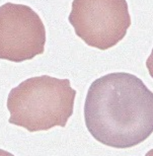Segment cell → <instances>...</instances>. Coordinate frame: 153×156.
Here are the masks:
<instances>
[{
    "label": "cell",
    "instance_id": "obj_1",
    "mask_svg": "<svg viewBox=\"0 0 153 156\" xmlns=\"http://www.w3.org/2000/svg\"><path fill=\"white\" fill-rule=\"evenodd\" d=\"M84 120L90 135L101 144L134 147L153 133V92L133 74H107L89 86Z\"/></svg>",
    "mask_w": 153,
    "mask_h": 156
},
{
    "label": "cell",
    "instance_id": "obj_2",
    "mask_svg": "<svg viewBox=\"0 0 153 156\" xmlns=\"http://www.w3.org/2000/svg\"><path fill=\"white\" fill-rule=\"evenodd\" d=\"M75 96L69 79L49 75L29 78L9 92L8 122L29 132L64 128L73 114Z\"/></svg>",
    "mask_w": 153,
    "mask_h": 156
},
{
    "label": "cell",
    "instance_id": "obj_3",
    "mask_svg": "<svg viewBox=\"0 0 153 156\" xmlns=\"http://www.w3.org/2000/svg\"><path fill=\"white\" fill-rule=\"evenodd\" d=\"M68 20L86 45L99 50L117 45L131 26L126 0H73Z\"/></svg>",
    "mask_w": 153,
    "mask_h": 156
},
{
    "label": "cell",
    "instance_id": "obj_4",
    "mask_svg": "<svg viewBox=\"0 0 153 156\" xmlns=\"http://www.w3.org/2000/svg\"><path fill=\"white\" fill-rule=\"evenodd\" d=\"M45 44V26L34 9L11 2L0 6V59L32 60L43 54Z\"/></svg>",
    "mask_w": 153,
    "mask_h": 156
},
{
    "label": "cell",
    "instance_id": "obj_5",
    "mask_svg": "<svg viewBox=\"0 0 153 156\" xmlns=\"http://www.w3.org/2000/svg\"><path fill=\"white\" fill-rule=\"evenodd\" d=\"M146 67L148 69V72L150 74V76L153 78V49H152V52L150 56L148 57L147 61H146Z\"/></svg>",
    "mask_w": 153,
    "mask_h": 156
},
{
    "label": "cell",
    "instance_id": "obj_6",
    "mask_svg": "<svg viewBox=\"0 0 153 156\" xmlns=\"http://www.w3.org/2000/svg\"><path fill=\"white\" fill-rule=\"evenodd\" d=\"M0 156H14L12 153H10V152L8 151H5L3 150V149H0Z\"/></svg>",
    "mask_w": 153,
    "mask_h": 156
},
{
    "label": "cell",
    "instance_id": "obj_7",
    "mask_svg": "<svg viewBox=\"0 0 153 156\" xmlns=\"http://www.w3.org/2000/svg\"><path fill=\"white\" fill-rule=\"evenodd\" d=\"M145 156H153V149H151L150 151H148Z\"/></svg>",
    "mask_w": 153,
    "mask_h": 156
}]
</instances>
